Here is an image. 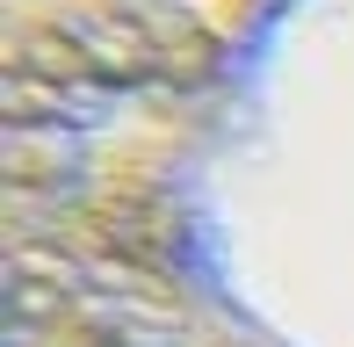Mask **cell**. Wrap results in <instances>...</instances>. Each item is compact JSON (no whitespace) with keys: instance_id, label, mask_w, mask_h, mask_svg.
I'll return each instance as SVG.
<instances>
[{"instance_id":"6da1fadb","label":"cell","mask_w":354,"mask_h":347,"mask_svg":"<svg viewBox=\"0 0 354 347\" xmlns=\"http://www.w3.org/2000/svg\"><path fill=\"white\" fill-rule=\"evenodd\" d=\"M181 254L268 347H354V0H275L217 94Z\"/></svg>"},{"instance_id":"7a4b0ae2","label":"cell","mask_w":354,"mask_h":347,"mask_svg":"<svg viewBox=\"0 0 354 347\" xmlns=\"http://www.w3.org/2000/svg\"><path fill=\"white\" fill-rule=\"evenodd\" d=\"M275 0H0V109L224 94Z\"/></svg>"},{"instance_id":"3957f363","label":"cell","mask_w":354,"mask_h":347,"mask_svg":"<svg viewBox=\"0 0 354 347\" xmlns=\"http://www.w3.org/2000/svg\"><path fill=\"white\" fill-rule=\"evenodd\" d=\"M8 347H268L174 246L0 239Z\"/></svg>"}]
</instances>
